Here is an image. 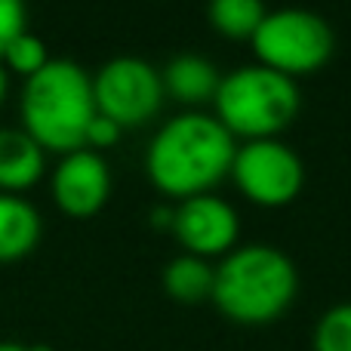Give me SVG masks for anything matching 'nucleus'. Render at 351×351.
Masks as SVG:
<instances>
[{"mask_svg":"<svg viewBox=\"0 0 351 351\" xmlns=\"http://www.w3.org/2000/svg\"><path fill=\"white\" fill-rule=\"evenodd\" d=\"M6 86H10V77H6V68L0 65V102H3V96H6Z\"/></svg>","mask_w":351,"mask_h":351,"instance_id":"21","label":"nucleus"},{"mask_svg":"<svg viewBox=\"0 0 351 351\" xmlns=\"http://www.w3.org/2000/svg\"><path fill=\"white\" fill-rule=\"evenodd\" d=\"M173 231L188 253L206 259L216 253H228L234 247L241 219L225 197L204 191L182 197V204L173 213Z\"/></svg>","mask_w":351,"mask_h":351,"instance_id":"8","label":"nucleus"},{"mask_svg":"<svg viewBox=\"0 0 351 351\" xmlns=\"http://www.w3.org/2000/svg\"><path fill=\"white\" fill-rule=\"evenodd\" d=\"M0 59H3L12 71L31 77L34 71H40V68L47 65L49 56H47V47H43L40 37L31 34V31H22V34H19L16 40L3 49V56H0Z\"/></svg>","mask_w":351,"mask_h":351,"instance_id":"16","label":"nucleus"},{"mask_svg":"<svg viewBox=\"0 0 351 351\" xmlns=\"http://www.w3.org/2000/svg\"><path fill=\"white\" fill-rule=\"evenodd\" d=\"M237 188L262 206H284L305 185L302 158L290 145L271 139H250L237 148L231 164Z\"/></svg>","mask_w":351,"mask_h":351,"instance_id":"7","label":"nucleus"},{"mask_svg":"<svg viewBox=\"0 0 351 351\" xmlns=\"http://www.w3.org/2000/svg\"><path fill=\"white\" fill-rule=\"evenodd\" d=\"M213 102H216V117L234 136L271 139L296 117L299 86L296 77L259 62V65H241L222 74Z\"/></svg>","mask_w":351,"mask_h":351,"instance_id":"4","label":"nucleus"},{"mask_svg":"<svg viewBox=\"0 0 351 351\" xmlns=\"http://www.w3.org/2000/svg\"><path fill=\"white\" fill-rule=\"evenodd\" d=\"M0 351H53L49 346H22V342H0Z\"/></svg>","mask_w":351,"mask_h":351,"instance_id":"20","label":"nucleus"},{"mask_svg":"<svg viewBox=\"0 0 351 351\" xmlns=\"http://www.w3.org/2000/svg\"><path fill=\"white\" fill-rule=\"evenodd\" d=\"M111 191V173L105 158L96 148H77L59 160L53 173V194L56 204L68 216L86 219L102 210Z\"/></svg>","mask_w":351,"mask_h":351,"instance_id":"9","label":"nucleus"},{"mask_svg":"<svg viewBox=\"0 0 351 351\" xmlns=\"http://www.w3.org/2000/svg\"><path fill=\"white\" fill-rule=\"evenodd\" d=\"M43 145L28 130H0V188L19 191L40 179Z\"/></svg>","mask_w":351,"mask_h":351,"instance_id":"11","label":"nucleus"},{"mask_svg":"<svg viewBox=\"0 0 351 351\" xmlns=\"http://www.w3.org/2000/svg\"><path fill=\"white\" fill-rule=\"evenodd\" d=\"M315 351H351V302H339L321 315L315 327Z\"/></svg>","mask_w":351,"mask_h":351,"instance_id":"15","label":"nucleus"},{"mask_svg":"<svg viewBox=\"0 0 351 351\" xmlns=\"http://www.w3.org/2000/svg\"><path fill=\"white\" fill-rule=\"evenodd\" d=\"M173 213L176 210H170L167 204H158L152 210V225H158V228H173Z\"/></svg>","mask_w":351,"mask_h":351,"instance_id":"19","label":"nucleus"},{"mask_svg":"<svg viewBox=\"0 0 351 351\" xmlns=\"http://www.w3.org/2000/svg\"><path fill=\"white\" fill-rule=\"evenodd\" d=\"M234 154V133L219 117L185 111L170 117L148 142L145 170L160 191L191 197L231 173Z\"/></svg>","mask_w":351,"mask_h":351,"instance_id":"1","label":"nucleus"},{"mask_svg":"<svg viewBox=\"0 0 351 351\" xmlns=\"http://www.w3.org/2000/svg\"><path fill=\"white\" fill-rule=\"evenodd\" d=\"M93 96L99 114L121 127H139L158 114L164 102V77L139 56H114L93 77Z\"/></svg>","mask_w":351,"mask_h":351,"instance_id":"6","label":"nucleus"},{"mask_svg":"<svg viewBox=\"0 0 351 351\" xmlns=\"http://www.w3.org/2000/svg\"><path fill=\"white\" fill-rule=\"evenodd\" d=\"M250 40L262 65L290 77L324 68L336 47V34L327 19L302 6L271 10Z\"/></svg>","mask_w":351,"mask_h":351,"instance_id":"5","label":"nucleus"},{"mask_svg":"<svg viewBox=\"0 0 351 351\" xmlns=\"http://www.w3.org/2000/svg\"><path fill=\"white\" fill-rule=\"evenodd\" d=\"M299 271L293 259L268 243L237 247L216 265L213 302L228 321L259 327L271 324L293 305Z\"/></svg>","mask_w":351,"mask_h":351,"instance_id":"2","label":"nucleus"},{"mask_svg":"<svg viewBox=\"0 0 351 351\" xmlns=\"http://www.w3.org/2000/svg\"><path fill=\"white\" fill-rule=\"evenodd\" d=\"M99 114L93 77L71 59H49L25 80L22 117L25 130L43 148L77 152L86 148V130Z\"/></svg>","mask_w":351,"mask_h":351,"instance_id":"3","label":"nucleus"},{"mask_svg":"<svg viewBox=\"0 0 351 351\" xmlns=\"http://www.w3.org/2000/svg\"><path fill=\"white\" fill-rule=\"evenodd\" d=\"M40 241V213L22 194L0 191V262L28 256Z\"/></svg>","mask_w":351,"mask_h":351,"instance_id":"10","label":"nucleus"},{"mask_svg":"<svg viewBox=\"0 0 351 351\" xmlns=\"http://www.w3.org/2000/svg\"><path fill=\"white\" fill-rule=\"evenodd\" d=\"M25 16H28L25 0H0V56L22 31H28L25 28Z\"/></svg>","mask_w":351,"mask_h":351,"instance_id":"17","label":"nucleus"},{"mask_svg":"<svg viewBox=\"0 0 351 351\" xmlns=\"http://www.w3.org/2000/svg\"><path fill=\"white\" fill-rule=\"evenodd\" d=\"M121 123L117 121H111V117H105V114H96L90 121V130H86V148H108V145H114L117 142V136H121Z\"/></svg>","mask_w":351,"mask_h":351,"instance_id":"18","label":"nucleus"},{"mask_svg":"<svg viewBox=\"0 0 351 351\" xmlns=\"http://www.w3.org/2000/svg\"><path fill=\"white\" fill-rule=\"evenodd\" d=\"M164 90L173 93L182 102H204L216 99V90L222 84V74L206 56L200 53H179L164 65Z\"/></svg>","mask_w":351,"mask_h":351,"instance_id":"12","label":"nucleus"},{"mask_svg":"<svg viewBox=\"0 0 351 351\" xmlns=\"http://www.w3.org/2000/svg\"><path fill=\"white\" fill-rule=\"evenodd\" d=\"M213 28H219L228 37H253L262 19L268 16L262 0H210L206 3Z\"/></svg>","mask_w":351,"mask_h":351,"instance_id":"14","label":"nucleus"},{"mask_svg":"<svg viewBox=\"0 0 351 351\" xmlns=\"http://www.w3.org/2000/svg\"><path fill=\"white\" fill-rule=\"evenodd\" d=\"M216 268L194 253H182L164 265V290L179 302H204L213 299Z\"/></svg>","mask_w":351,"mask_h":351,"instance_id":"13","label":"nucleus"}]
</instances>
